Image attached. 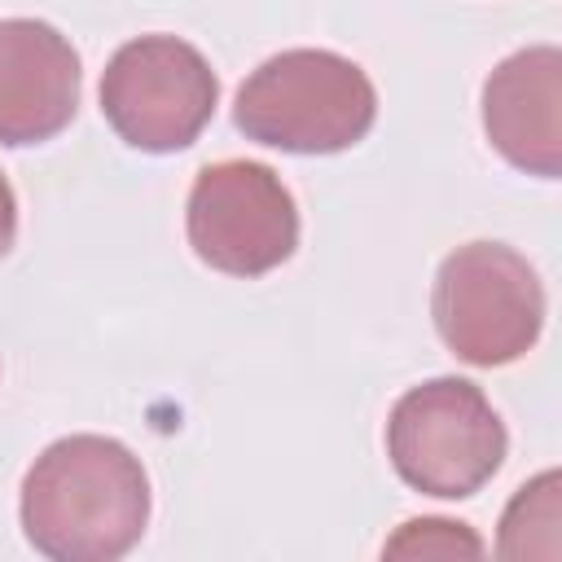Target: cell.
I'll return each instance as SVG.
<instances>
[{
    "label": "cell",
    "mask_w": 562,
    "mask_h": 562,
    "mask_svg": "<svg viewBox=\"0 0 562 562\" xmlns=\"http://www.w3.org/2000/svg\"><path fill=\"white\" fill-rule=\"evenodd\" d=\"M22 531L53 562H114L149 522L140 457L105 435L48 443L22 479Z\"/></svg>",
    "instance_id": "1"
},
{
    "label": "cell",
    "mask_w": 562,
    "mask_h": 562,
    "mask_svg": "<svg viewBox=\"0 0 562 562\" xmlns=\"http://www.w3.org/2000/svg\"><path fill=\"white\" fill-rule=\"evenodd\" d=\"M378 92L369 75L329 48H285L268 57L233 105L237 132L285 154H338L369 136Z\"/></svg>",
    "instance_id": "2"
},
{
    "label": "cell",
    "mask_w": 562,
    "mask_h": 562,
    "mask_svg": "<svg viewBox=\"0 0 562 562\" xmlns=\"http://www.w3.org/2000/svg\"><path fill=\"white\" fill-rule=\"evenodd\" d=\"M509 435L487 395L465 378H430L404 391L386 417L395 474L426 496H474L505 461Z\"/></svg>",
    "instance_id": "3"
},
{
    "label": "cell",
    "mask_w": 562,
    "mask_h": 562,
    "mask_svg": "<svg viewBox=\"0 0 562 562\" xmlns=\"http://www.w3.org/2000/svg\"><path fill=\"white\" fill-rule=\"evenodd\" d=\"M430 312L457 360L496 369L536 347L544 325V285L514 246L470 241L439 263Z\"/></svg>",
    "instance_id": "4"
},
{
    "label": "cell",
    "mask_w": 562,
    "mask_h": 562,
    "mask_svg": "<svg viewBox=\"0 0 562 562\" xmlns=\"http://www.w3.org/2000/svg\"><path fill=\"white\" fill-rule=\"evenodd\" d=\"M220 101L211 61L180 35L127 40L101 75V114L145 154H171L202 136Z\"/></svg>",
    "instance_id": "5"
},
{
    "label": "cell",
    "mask_w": 562,
    "mask_h": 562,
    "mask_svg": "<svg viewBox=\"0 0 562 562\" xmlns=\"http://www.w3.org/2000/svg\"><path fill=\"white\" fill-rule=\"evenodd\" d=\"M184 228L193 255L228 277H263L299 246V206L281 176L250 158L206 162L189 189Z\"/></svg>",
    "instance_id": "6"
},
{
    "label": "cell",
    "mask_w": 562,
    "mask_h": 562,
    "mask_svg": "<svg viewBox=\"0 0 562 562\" xmlns=\"http://www.w3.org/2000/svg\"><path fill=\"white\" fill-rule=\"evenodd\" d=\"M79 105V53L40 18L0 22V145L53 140Z\"/></svg>",
    "instance_id": "7"
},
{
    "label": "cell",
    "mask_w": 562,
    "mask_h": 562,
    "mask_svg": "<svg viewBox=\"0 0 562 562\" xmlns=\"http://www.w3.org/2000/svg\"><path fill=\"white\" fill-rule=\"evenodd\" d=\"M483 132L527 176H562V53L536 44L509 53L483 83Z\"/></svg>",
    "instance_id": "8"
},
{
    "label": "cell",
    "mask_w": 562,
    "mask_h": 562,
    "mask_svg": "<svg viewBox=\"0 0 562 562\" xmlns=\"http://www.w3.org/2000/svg\"><path fill=\"white\" fill-rule=\"evenodd\" d=\"M527 527H536V531H544L553 540V527H558V474L553 470H544L540 479L518 487V496L509 501V509L501 518V553L505 558H527L531 553Z\"/></svg>",
    "instance_id": "9"
},
{
    "label": "cell",
    "mask_w": 562,
    "mask_h": 562,
    "mask_svg": "<svg viewBox=\"0 0 562 562\" xmlns=\"http://www.w3.org/2000/svg\"><path fill=\"white\" fill-rule=\"evenodd\" d=\"M391 558H413V553H439V558H452V553H470L479 558L483 553V540L465 527V522H448V518H413L404 522V531L395 540H386Z\"/></svg>",
    "instance_id": "10"
},
{
    "label": "cell",
    "mask_w": 562,
    "mask_h": 562,
    "mask_svg": "<svg viewBox=\"0 0 562 562\" xmlns=\"http://www.w3.org/2000/svg\"><path fill=\"white\" fill-rule=\"evenodd\" d=\"M13 241H18V198L0 171V259L13 250Z\"/></svg>",
    "instance_id": "11"
}]
</instances>
